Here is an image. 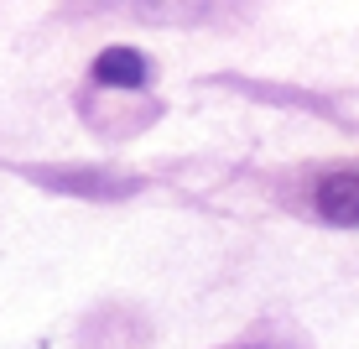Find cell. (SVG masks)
<instances>
[{
  "mask_svg": "<svg viewBox=\"0 0 359 349\" xmlns=\"http://www.w3.org/2000/svg\"><path fill=\"white\" fill-rule=\"evenodd\" d=\"M53 188H68V193H94V198H115V193H135L141 183L135 178H104V172H53Z\"/></svg>",
  "mask_w": 359,
  "mask_h": 349,
  "instance_id": "obj_3",
  "label": "cell"
},
{
  "mask_svg": "<svg viewBox=\"0 0 359 349\" xmlns=\"http://www.w3.org/2000/svg\"><path fill=\"white\" fill-rule=\"evenodd\" d=\"M151 79V63H146L135 47H104L94 58V84L99 89H141Z\"/></svg>",
  "mask_w": 359,
  "mask_h": 349,
  "instance_id": "obj_1",
  "label": "cell"
},
{
  "mask_svg": "<svg viewBox=\"0 0 359 349\" xmlns=\"http://www.w3.org/2000/svg\"><path fill=\"white\" fill-rule=\"evenodd\" d=\"M318 214H323L328 224H359V172H333V178L318 183Z\"/></svg>",
  "mask_w": 359,
  "mask_h": 349,
  "instance_id": "obj_2",
  "label": "cell"
}]
</instances>
